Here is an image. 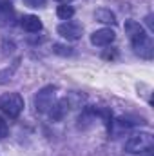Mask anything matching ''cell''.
<instances>
[{
    "mask_svg": "<svg viewBox=\"0 0 154 156\" xmlns=\"http://www.w3.org/2000/svg\"><path fill=\"white\" fill-rule=\"evenodd\" d=\"M54 2H58V4H71L73 0H54Z\"/></svg>",
    "mask_w": 154,
    "mask_h": 156,
    "instance_id": "18",
    "label": "cell"
},
{
    "mask_svg": "<svg viewBox=\"0 0 154 156\" xmlns=\"http://www.w3.org/2000/svg\"><path fill=\"white\" fill-rule=\"evenodd\" d=\"M53 53H56L60 56H71L73 55V47L62 45V44H53Z\"/></svg>",
    "mask_w": 154,
    "mask_h": 156,
    "instance_id": "12",
    "label": "cell"
},
{
    "mask_svg": "<svg viewBox=\"0 0 154 156\" xmlns=\"http://www.w3.org/2000/svg\"><path fill=\"white\" fill-rule=\"evenodd\" d=\"M0 111L9 118H18L24 111V98L18 93H5L0 96Z\"/></svg>",
    "mask_w": 154,
    "mask_h": 156,
    "instance_id": "2",
    "label": "cell"
},
{
    "mask_svg": "<svg viewBox=\"0 0 154 156\" xmlns=\"http://www.w3.org/2000/svg\"><path fill=\"white\" fill-rule=\"evenodd\" d=\"M114 38H116V33L113 29L102 27V29H98V31H94V33L91 35V44L96 45V47H105V45L113 44Z\"/></svg>",
    "mask_w": 154,
    "mask_h": 156,
    "instance_id": "6",
    "label": "cell"
},
{
    "mask_svg": "<svg viewBox=\"0 0 154 156\" xmlns=\"http://www.w3.org/2000/svg\"><path fill=\"white\" fill-rule=\"evenodd\" d=\"M154 145V136L151 133H145V131H140V133H134L129 136V140L125 142V151L131 153V154H140V153H147L151 151Z\"/></svg>",
    "mask_w": 154,
    "mask_h": 156,
    "instance_id": "1",
    "label": "cell"
},
{
    "mask_svg": "<svg viewBox=\"0 0 154 156\" xmlns=\"http://www.w3.org/2000/svg\"><path fill=\"white\" fill-rule=\"evenodd\" d=\"M16 67H18V60L13 64V67H11V69L7 67V69L0 71V83H5V82H9V80H11V76H13V73L16 71Z\"/></svg>",
    "mask_w": 154,
    "mask_h": 156,
    "instance_id": "13",
    "label": "cell"
},
{
    "mask_svg": "<svg viewBox=\"0 0 154 156\" xmlns=\"http://www.w3.org/2000/svg\"><path fill=\"white\" fill-rule=\"evenodd\" d=\"M94 18L102 24H116V15L111 11V9H105V7H100L94 11Z\"/></svg>",
    "mask_w": 154,
    "mask_h": 156,
    "instance_id": "10",
    "label": "cell"
},
{
    "mask_svg": "<svg viewBox=\"0 0 154 156\" xmlns=\"http://www.w3.org/2000/svg\"><path fill=\"white\" fill-rule=\"evenodd\" d=\"M132 49H134V53H136L140 58L151 60L154 56V42L149 35L143 37V38H140V40H134V42H132Z\"/></svg>",
    "mask_w": 154,
    "mask_h": 156,
    "instance_id": "4",
    "label": "cell"
},
{
    "mask_svg": "<svg viewBox=\"0 0 154 156\" xmlns=\"http://www.w3.org/2000/svg\"><path fill=\"white\" fill-rule=\"evenodd\" d=\"M145 22H147V26H149V31L152 33V31H154V24H152V15H147V18H145Z\"/></svg>",
    "mask_w": 154,
    "mask_h": 156,
    "instance_id": "17",
    "label": "cell"
},
{
    "mask_svg": "<svg viewBox=\"0 0 154 156\" xmlns=\"http://www.w3.org/2000/svg\"><path fill=\"white\" fill-rule=\"evenodd\" d=\"M4 136H7V123H5V120L0 116V138H4Z\"/></svg>",
    "mask_w": 154,
    "mask_h": 156,
    "instance_id": "15",
    "label": "cell"
},
{
    "mask_svg": "<svg viewBox=\"0 0 154 156\" xmlns=\"http://www.w3.org/2000/svg\"><path fill=\"white\" fill-rule=\"evenodd\" d=\"M56 31H58V35L62 37V38L65 40H78L82 37V33H83V27L76 24V22H69V20H65L64 24H60L58 27H56Z\"/></svg>",
    "mask_w": 154,
    "mask_h": 156,
    "instance_id": "5",
    "label": "cell"
},
{
    "mask_svg": "<svg viewBox=\"0 0 154 156\" xmlns=\"http://www.w3.org/2000/svg\"><path fill=\"white\" fill-rule=\"evenodd\" d=\"M56 15H58V18H62V20H71V18L75 16V7L69 5V4H62V5H58Z\"/></svg>",
    "mask_w": 154,
    "mask_h": 156,
    "instance_id": "11",
    "label": "cell"
},
{
    "mask_svg": "<svg viewBox=\"0 0 154 156\" xmlns=\"http://www.w3.org/2000/svg\"><path fill=\"white\" fill-rule=\"evenodd\" d=\"M123 29H125V33L129 35L131 42H134V40H140V38H143V37H147V33H145L143 26H142L140 22H136V20H125V26H123Z\"/></svg>",
    "mask_w": 154,
    "mask_h": 156,
    "instance_id": "7",
    "label": "cell"
},
{
    "mask_svg": "<svg viewBox=\"0 0 154 156\" xmlns=\"http://www.w3.org/2000/svg\"><path fill=\"white\" fill-rule=\"evenodd\" d=\"M54 94H56V87L54 85H45L42 87L38 93L35 94V109L37 113H49V109L54 104Z\"/></svg>",
    "mask_w": 154,
    "mask_h": 156,
    "instance_id": "3",
    "label": "cell"
},
{
    "mask_svg": "<svg viewBox=\"0 0 154 156\" xmlns=\"http://www.w3.org/2000/svg\"><path fill=\"white\" fill-rule=\"evenodd\" d=\"M20 26L27 33H38V31H42V20H40L37 15H26V16H22Z\"/></svg>",
    "mask_w": 154,
    "mask_h": 156,
    "instance_id": "9",
    "label": "cell"
},
{
    "mask_svg": "<svg viewBox=\"0 0 154 156\" xmlns=\"http://www.w3.org/2000/svg\"><path fill=\"white\" fill-rule=\"evenodd\" d=\"M67 113H69V102H67V98L58 100V102H56V104H53V107L49 109V116L53 118L54 122H60V120L65 116Z\"/></svg>",
    "mask_w": 154,
    "mask_h": 156,
    "instance_id": "8",
    "label": "cell"
},
{
    "mask_svg": "<svg viewBox=\"0 0 154 156\" xmlns=\"http://www.w3.org/2000/svg\"><path fill=\"white\" fill-rule=\"evenodd\" d=\"M29 7H42L45 4V0H24Z\"/></svg>",
    "mask_w": 154,
    "mask_h": 156,
    "instance_id": "16",
    "label": "cell"
},
{
    "mask_svg": "<svg viewBox=\"0 0 154 156\" xmlns=\"http://www.w3.org/2000/svg\"><path fill=\"white\" fill-rule=\"evenodd\" d=\"M11 2L9 0H0V16L2 15H7V13H11Z\"/></svg>",
    "mask_w": 154,
    "mask_h": 156,
    "instance_id": "14",
    "label": "cell"
}]
</instances>
